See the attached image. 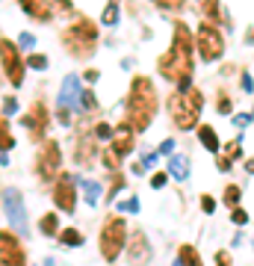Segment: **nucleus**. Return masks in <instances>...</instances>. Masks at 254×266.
Masks as SVG:
<instances>
[{
	"mask_svg": "<svg viewBox=\"0 0 254 266\" xmlns=\"http://www.w3.org/2000/svg\"><path fill=\"white\" fill-rule=\"evenodd\" d=\"M157 68H160V74L169 83H175L181 89H189V80H192V68L195 65H192V33H189V27L183 21L175 24L172 47L160 56Z\"/></svg>",
	"mask_w": 254,
	"mask_h": 266,
	"instance_id": "obj_1",
	"label": "nucleus"
},
{
	"mask_svg": "<svg viewBox=\"0 0 254 266\" xmlns=\"http://www.w3.org/2000/svg\"><path fill=\"white\" fill-rule=\"evenodd\" d=\"M157 115V89L148 77H133L130 83V95H127V113H124V124L133 127L136 133H142Z\"/></svg>",
	"mask_w": 254,
	"mask_h": 266,
	"instance_id": "obj_2",
	"label": "nucleus"
},
{
	"mask_svg": "<svg viewBox=\"0 0 254 266\" xmlns=\"http://www.w3.org/2000/svg\"><path fill=\"white\" fill-rule=\"evenodd\" d=\"M201 107H204V95H201L195 86L169 95V115H172L175 127H181V130H192V127L198 124Z\"/></svg>",
	"mask_w": 254,
	"mask_h": 266,
	"instance_id": "obj_3",
	"label": "nucleus"
},
{
	"mask_svg": "<svg viewBox=\"0 0 254 266\" xmlns=\"http://www.w3.org/2000/svg\"><path fill=\"white\" fill-rule=\"evenodd\" d=\"M62 44L74 59H89L98 47V30L89 18H77L71 27L62 30Z\"/></svg>",
	"mask_w": 254,
	"mask_h": 266,
	"instance_id": "obj_4",
	"label": "nucleus"
},
{
	"mask_svg": "<svg viewBox=\"0 0 254 266\" xmlns=\"http://www.w3.org/2000/svg\"><path fill=\"white\" fill-rule=\"evenodd\" d=\"M98 246H101V258H104L107 264L118 261V255H121L124 246H127V225H124L121 216H107V219H104Z\"/></svg>",
	"mask_w": 254,
	"mask_h": 266,
	"instance_id": "obj_5",
	"label": "nucleus"
},
{
	"mask_svg": "<svg viewBox=\"0 0 254 266\" xmlns=\"http://www.w3.org/2000/svg\"><path fill=\"white\" fill-rule=\"evenodd\" d=\"M195 44H198L204 62H216V59L225 53V38H222V33H219L213 24H201V27H198Z\"/></svg>",
	"mask_w": 254,
	"mask_h": 266,
	"instance_id": "obj_6",
	"label": "nucleus"
},
{
	"mask_svg": "<svg viewBox=\"0 0 254 266\" xmlns=\"http://www.w3.org/2000/svg\"><path fill=\"white\" fill-rule=\"evenodd\" d=\"M59 163H62V151H59V142L47 139L36 157V172L41 181H56L59 178Z\"/></svg>",
	"mask_w": 254,
	"mask_h": 266,
	"instance_id": "obj_7",
	"label": "nucleus"
},
{
	"mask_svg": "<svg viewBox=\"0 0 254 266\" xmlns=\"http://www.w3.org/2000/svg\"><path fill=\"white\" fill-rule=\"evenodd\" d=\"M3 210H6V222L12 231H27V213H24V201H21V192L6 187L3 190Z\"/></svg>",
	"mask_w": 254,
	"mask_h": 266,
	"instance_id": "obj_8",
	"label": "nucleus"
},
{
	"mask_svg": "<svg viewBox=\"0 0 254 266\" xmlns=\"http://www.w3.org/2000/svg\"><path fill=\"white\" fill-rule=\"evenodd\" d=\"M0 53H3V74L12 86H21L24 80V62L18 56V47L12 44V38H3L0 41Z\"/></svg>",
	"mask_w": 254,
	"mask_h": 266,
	"instance_id": "obj_9",
	"label": "nucleus"
},
{
	"mask_svg": "<svg viewBox=\"0 0 254 266\" xmlns=\"http://www.w3.org/2000/svg\"><path fill=\"white\" fill-rule=\"evenodd\" d=\"M53 201L62 213H74V207H77V181L71 175H59V181L53 187Z\"/></svg>",
	"mask_w": 254,
	"mask_h": 266,
	"instance_id": "obj_10",
	"label": "nucleus"
},
{
	"mask_svg": "<svg viewBox=\"0 0 254 266\" xmlns=\"http://www.w3.org/2000/svg\"><path fill=\"white\" fill-rule=\"evenodd\" d=\"M0 266H27L24 249H21L18 237H15L9 228L0 234Z\"/></svg>",
	"mask_w": 254,
	"mask_h": 266,
	"instance_id": "obj_11",
	"label": "nucleus"
},
{
	"mask_svg": "<svg viewBox=\"0 0 254 266\" xmlns=\"http://www.w3.org/2000/svg\"><path fill=\"white\" fill-rule=\"evenodd\" d=\"M127 261H130V266H148V261H151V243H148V237L142 231H133L130 234Z\"/></svg>",
	"mask_w": 254,
	"mask_h": 266,
	"instance_id": "obj_12",
	"label": "nucleus"
},
{
	"mask_svg": "<svg viewBox=\"0 0 254 266\" xmlns=\"http://www.w3.org/2000/svg\"><path fill=\"white\" fill-rule=\"evenodd\" d=\"M83 133V130H80ZM95 133H83V136H77V145H74V160H77V166H83V169H89L92 163H95V157H98V148H95Z\"/></svg>",
	"mask_w": 254,
	"mask_h": 266,
	"instance_id": "obj_13",
	"label": "nucleus"
},
{
	"mask_svg": "<svg viewBox=\"0 0 254 266\" xmlns=\"http://www.w3.org/2000/svg\"><path fill=\"white\" fill-rule=\"evenodd\" d=\"M24 124L30 127V139H33V142L44 136V127H47V113H44V104H41V101H33L30 115L24 118Z\"/></svg>",
	"mask_w": 254,
	"mask_h": 266,
	"instance_id": "obj_14",
	"label": "nucleus"
},
{
	"mask_svg": "<svg viewBox=\"0 0 254 266\" xmlns=\"http://www.w3.org/2000/svg\"><path fill=\"white\" fill-rule=\"evenodd\" d=\"M83 101V89H80V77L68 74L62 80V92H59V107H74Z\"/></svg>",
	"mask_w": 254,
	"mask_h": 266,
	"instance_id": "obj_15",
	"label": "nucleus"
},
{
	"mask_svg": "<svg viewBox=\"0 0 254 266\" xmlns=\"http://www.w3.org/2000/svg\"><path fill=\"white\" fill-rule=\"evenodd\" d=\"M133 127H127V124H121L118 130H115V136H112V151L118 154V157H127L130 151H133V145H136V139H133V133H130Z\"/></svg>",
	"mask_w": 254,
	"mask_h": 266,
	"instance_id": "obj_16",
	"label": "nucleus"
},
{
	"mask_svg": "<svg viewBox=\"0 0 254 266\" xmlns=\"http://www.w3.org/2000/svg\"><path fill=\"white\" fill-rule=\"evenodd\" d=\"M18 3H21V9H24L30 18H36V21H50V18H53L50 0H18Z\"/></svg>",
	"mask_w": 254,
	"mask_h": 266,
	"instance_id": "obj_17",
	"label": "nucleus"
},
{
	"mask_svg": "<svg viewBox=\"0 0 254 266\" xmlns=\"http://www.w3.org/2000/svg\"><path fill=\"white\" fill-rule=\"evenodd\" d=\"M169 175L178 178V181H186V178H189V157L172 154V157H169Z\"/></svg>",
	"mask_w": 254,
	"mask_h": 266,
	"instance_id": "obj_18",
	"label": "nucleus"
},
{
	"mask_svg": "<svg viewBox=\"0 0 254 266\" xmlns=\"http://www.w3.org/2000/svg\"><path fill=\"white\" fill-rule=\"evenodd\" d=\"M198 139H201V145H204L207 151H213V154L219 151V136H216V130H213L210 124H201V127H198Z\"/></svg>",
	"mask_w": 254,
	"mask_h": 266,
	"instance_id": "obj_19",
	"label": "nucleus"
},
{
	"mask_svg": "<svg viewBox=\"0 0 254 266\" xmlns=\"http://www.w3.org/2000/svg\"><path fill=\"white\" fill-rule=\"evenodd\" d=\"M80 187H83V198H86V204L95 207L98 198H101V184H98V181H83Z\"/></svg>",
	"mask_w": 254,
	"mask_h": 266,
	"instance_id": "obj_20",
	"label": "nucleus"
},
{
	"mask_svg": "<svg viewBox=\"0 0 254 266\" xmlns=\"http://www.w3.org/2000/svg\"><path fill=\"white\" fill-rule=\"evenodd\" d=\"M38 228H41L44 237H56V234H59V216H56V213H44L41 222H38Z\"/></svg>",
	"mask_w": 254,
	"mask_h": 266,
	"instance_id": "obj_21",
	"label": "nucleus"
},
{
	"mask_svg": "<svg viewBox=\"0 0 254 266\" xmlns=\"http://www.w3.org/2000/svg\"><path fill=\"white\" fill-rule=\"evenodd\" d=\"M59 243H62V246H71V249H74V246H83V234H80L77 228H65V231L59 234Z\"/></svg>",
	"mask_w": 254,
	"mask_h": 266,
	"instance_id": "obj_22",
	"label": "nucleus"
},
{
	"mask_svg": "<svg viewBox=\"0 0 254 266\" xmlns=\"http://www.w3.org/2000/svg\"><path fill=\"white\" fill-rule=\"evenodd\" d=\"M178 252H181L178 258H181V261H183L186 266H204V264H201V258H198V252H195L192 246H181Z\"/></svg>",
	"mask_w": 254,
	"mask_h": 266,
	"instance_id": "obj_23",
	"label": "nucleus"
},
{
	"mask_svg": "<svg viewBox=\"0 0 254 266\" xmlns=\"http://www.w3.org/2000/svg\"><path fill=\"white\" fill-rule=\"evenodd\" d=\"M198 6H201V12L204 15H210L213 21H222L225 15H222V9H219V0H198Z\"/></svg>",
	"mask_w": 254,
	"mask_h": 266,
	"instance_id": "obj_24",
	"label": "nucleus"
},
{
	"mask_svg": "<svg viewBox=\"0 0 254 266\" xmlns=\"http://www.w3.org/2000/svg\"><path fill=\"white\" fill-rule=\"evenodd\" d=\"M0 145H3V154H9V151H12V145H15V139H12V133H9V121H6V118L0 121Z\"/></svg>",
	"mask_w": 254,
	"mask_h": 266,
	"instance_id": "obj_25",
	"label": "nucleus"
},
{
	"mask_svg": "<svg viewBox=\"0 0 254 266\" xmlns=\"http://www.w3.org/2000/svg\"><path fill=\"white\" fill-rule=\"evenodd\" d=\"M101 163H104V166H107L109 172H115V169L121 166V157H118V154H115V151L109 148V151H104V154H101Z\"/></svg>",
	"mask_w": 254,
	"mask_h": 266,
	"instance_id": "obj_26",
	"label": "nucleus"
},
{
	"mask_svg": "<svg viewBox=\"0 0 254 266\" xmlns=\"http://www.w3.org/2000/svg\"><path fill=\"white\" fill-rule=\"evenodd\" d=\"M240 195H243V190H240L237 184H231V187L225 190V204H228V207H237V204H240Z\"/></svg>",
	"mask_w": 254,
	"mask_h": 266,
	"instance_id": "obj_27",
	"label": "nucleus"
},
{
	"mask_svg": "<svg viewBox=\"0 0 254 266\" xmlns=\"http://www.w3.org/2000/svg\"><path fill=\"white\" fill-rule=\"evenodd\" d=\"M101 21H104L107 27H112V24L118 21V9H115V3H109V6H104V15H101Z\"/></svg>",
	"mask_w": 254,
	"mask_h": 266,
	"instance_id": "obj_28",
	"label": "nucleus"
},
{
	"mask_svg": "<svg viewBox=\"0 0 254 266\" xmlns=\"http://www.w3.org/2000/svg\"><path fill=\"white\" fill-rule=\"evenodd\" d=\"M27 65H30V68H38V71H44V68H47V56H44V53H30Z\"/></svg>",
	"mask_w": 254,
	"mask_h": 266,
	"instance_id": "obj_29",
	"label": "nucleus"
},
{
	"mask_svg": "<svg viewBox=\"0 0 254 266\" xmlns=\"http://www.w3.org/2000/svg\"><path fill=\"white\" fill-rule=\"evenodd\" d=\"M95 136H98V139H109V142H112V136H115V130H112V124H107V121H101V124L95 127Z\"/></svg>",
	"mask_w": 254,
	"mask_h": 266,
	"instance_id": "obj_30",
	"label": "nucleus"
},
{
	"mask_svg": "<svg viewBox=\"0 0 254 266\" xmlns=\"http://www.w3.org/2000/svg\"><path fill=\"white\" fill-rule=\"evenodd\" d=\"M216 110H219L222 115H228V113H231V98H228L225 92H219V95H216Z\"/></svg>",
	"mask_w": 254,
	"mask_h": 266,
	"instance_id": "obj_31",
	"label": "nucleus"
},
{
	"mask_svg": "<svg viewBox=\"0 0 254 266\" xmlns=\"http://www.w3.org/2000/svg\"><path fill=\"white\" fill-rule=\"evenodd\" d=\"M118 210H124V213H139V198H136V195L124 198V201L118 204Z\"/></svg>",
	"mask_w": 254,
	"mask_h": 266,
	"instance_id": "obj_32",
	"label": "nucleus"
},
{
	"mask_svg": "<svg viewBox=\"0 0 254 266\" xmlns=\"http://www.w3.org/2000/svg\"><path fill=\"white\" fill-rule=\"evenodd\" d=\"M121 187H124V178H121V175H115V178H112V187H109V192H107V201H112V198L121 192Z\"/></svg>",
	"mask_w": 254,
	"mask_h": 266,
	"instance_id": "obj_33",
	"label": "nucleus"
},
{
	"mask_svg": "<svg viewBox=\"0 0 254 266\" xmlns=\"http://www.w3.org/2000/svg\"><path fill=\"white\" fill-rule=\"evenodd\" d=\"M231 222H234V225H246V222H249V213H246L243 207H234V213H231Z\"/></svg>",
	"mask_w": 254,
	"mask_h": 266,
	"instance_id": "obj_34",
	"label": "nucleus"
},
{
	"mask_svg": "<svg viewBox=\"0 0 254 266\" xmlns=\"http://www.w3.org/2000/svg\"><path fill=\"white\" fill-rule=\"evenodd\" d=\"M225 157H231V160H234V157H240V139H234V142H228V145H225Z\"/></svg>",
	"mask_w": 254,
	"mask_h": 266,
	"instance_id": "obj_35",
	"label": "nucleus"
},
{
	"mask_svg": "<svg viewBox=\"0 0 254 266\" xmlns=\"http://www.w3.org/2000/svg\"><path fill=\"white\" fill-rule=\"evenodd\" d=\"M80 104H86V107H89V113H92V110H98V101H95V95H92L89 89L83 92V101H80Z\"/></svg>",
	"mask_w": 254,
	"mask_h": 266,
	"instance_id": "obj_36",
	"label": "nucleus"
},
{
	"mask_svg": "<svg viewBox=\"0 0 254 266\" xmlns=\"http://www.w3.org/2000/svg\"><path fill=\"white\" fill-rule=\"evenodd\" d=\"M154 3L163 9H183V0H154Z\"/></svg>",
	"mask_w": 254,
	"mask_h": 266,
	"instance_id": "obj_37",
	"label": "nucleus"
},
{
	"mask_svg": "<svg viewBox=\"0 0 254 266\" xmlns=\"http://www.w3.org/2000/svg\"><path fill=\"white\" fill-rule=\"evenodd\" d=\"M166 181H169V175H163V172H157V175L151 178V187H154V190H160V187H166Z\"/></svg>",
	"mask_w": 254,
	"mask_h": 266,
	"instance_id": "obj_38",
	"label": "nucleus"
},
{
	"mask_svg": "<svg viewBox=\"0 0 254 266\" xmlns=\"http://www.w3.org/2000/svg\"><path fill=\"white\" fill-rule=\"evenodd\" d=\"M201 210H204V213H213V210H216V201H213L210 195H201Z\"/></svg>",
	"mask_w": 254,
	"mask_h": 266,
	"instance_id": "obj_39",
	"label": "nucleus"
},
{
	"mask_svg": "<svg viewBox=\"0 0 254 266\" xmlns=\"http://www.w3.org/2000/svg\"><path fill=\"white\" fill-rule=\"evenodd\" d=\"M216 266H234L228 252H216Z\"/></svg>",
	"mask_w": 254,
	"mask_h": 266,
	"instance_id": "obj_40",
	"label": "nucleus"
},
{
	"mask_svg": "<svg viewBox=\"0 0 254 266\" xmlns=\"http://www.w3.org/2000/svg\"><path fill=\"white\" fill-rule=\"evenodd\" d=\"M216 169H219V172H228V169H231V157H219V160H216Z\"/></svg>",
	"mask_w": 254,
	"mask_h": 266,
	"instance_id": "obj_41",
	"label": "nucleus"
},
{
	"mask_svg": "<svg viewBox=\"0 0 254 266\" xmlns=\"http://www.w3.org/2000/svg\"><path fill=\"white\" fill-rule=\"evenodd\" d=\"M3 110H6V113H15V110H18L15 98H3Z\"/></svg>",
	"mask_w": 254,
	"mask_h": 266,
	"instance_id": "obj_42",
	"label": "nucleus"
},
{
	"mask_svg": "<svg viewBox=\"0 0 254 266\" xmlns=\"http://www.w3.org/2000/svg\"><path fill=\"white\" fill-rule=\"evenodd\" d=\"M172 151H175V142H172V139H166V142L160 145V154H172Z\"/></svg>",
	"mask_w": 254,
	"mask_h": 266,
	"instance_id": "obj_43",
	"label": "nucleus"
},
{
	"mask_svg": "<svg viewBox=\"0 0 254 266\" xmlns=\"http://www.w3.org/2000/svg\"><path fill=\"white\" fill-rule=\"evenodd\" d=\"M33 41H36V38H33L30 33H21V44H24V47H33Z\"/></svg>",
	"mask_w": 254,
	"mask_h": 266,
	"instance_id": "obj_44",
	"label": "nucleus"
},
{
	"mask_svg": "<svg viewBox=\"0 0 254 266\" xmlns=\"http://www.w3.org/2000/svg\"><path fill=\"white\" fill-rule=\"evenodd\" d=\"M98 77H101V74H98V68H89V71H86V83H95Z\"/></svg>",
	"mask_w": 254,
	"mask_h": 266,
	"instance_id": "obj_45",
	"label": "nucleus"
},
{
	"mask_svg": "<svg viewBox=\"0 0 254 266\" xmlns=\"http://www.w3.org/2000/svg\"><path fill=\"white\" fill-rule=\"evenodd\" d=\"M254 115H237V118H234V121H237V127H246V124H249V121H252Z\"/></svg>",
	"mask_w": 254,
	"mask_h": 266,
	"instance_id": "obj_46",
	"label": "nucleus"
},
{
	"mask_svg": "<svg viewBox=\"0 0 254 266\" xmlns=\"http://www.w3.org/2000/svg\"><path fill=\"white\" fill-rule=\"evenodd\" d=\"M243 89H246V92H252L254 89V80L249 77V74H243Z\"/></svg>",
	"mask_w": 254,
	"mask_h": 266,
	"instance_id": "obj_47",
	"label": "nucleus"
},
{
	"mask_svg": "<svg viewBox=\"0 0 254 266\" xmlns=\"http://www.w3.org/2000/svg\"><path fill=\"white\" fill-rule=\"evenodd\" d=\"M246 41H249V44H254V27L249 30V33H246Z\"/></svg>",
	"mask_w": 254,
	"mask_h": 266,
	"instance_id": "obj_48",
	"label": "nucleus"
},
{
	"mask_svg": "<svg viewBox=\"0 0 254 266\" xmlns=\"http://www.w3.org/2000/svg\"><path fill=\"white\" fill-rule=\"evenodd\" d=\"M246 172H252L254 175V160H246Z\"/></svg>",
	"mask_w": 254,
	"mask_h": 266,
	"instance_id": "obj_49",
	"label": "nucleus"
},
{
	"mask_svg": "<svg viewBox=\"0 0 254 266\" xmlns=\"http://www.w3.org/2000/svg\"><path fill=\"white\" fill-rule=\"evenodd\" d=\"M172 266H186V264H183V261H181V258H178V261H175V264H172Z\"/></svg>",
	"mask_w": 254,
	"mask_h": 266,
	"instance_id": "obj_50",
	"label": "nucleus"
},
{
	"mask_svg": "<svg viewBox=\"0 0 254 266\" xmlns=\"http://www.w3.org/2000/svg\"><path fill=\"white\" fill-rule=\"evenodd\" d=\"M109 3H115V0H109Z\"/></svg>",
	"mask_w": 254,
	"mask_h": 266,
	"instance_id": "obj_51",
	"label": "nucleus"
}]
</instances>
